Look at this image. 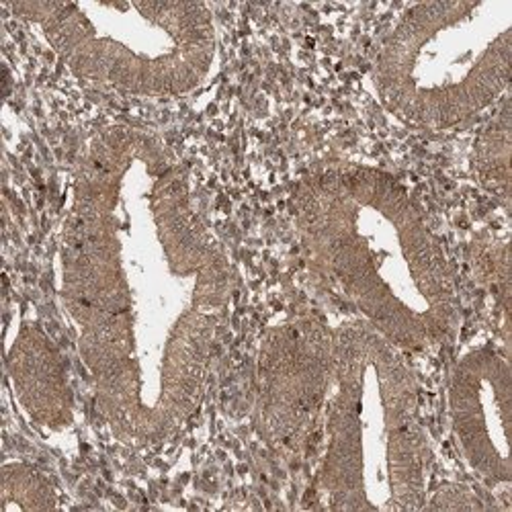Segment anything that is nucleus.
<instances>
[{"label":"nucleus","mask_w":512,"mask_h":512,"mask_svg":"<svg viewBox=\"0 0 512 512\" xmlns=\"http://www.w3.org/2000/svg\"><path fill=\"white\" fill-rule=\"evenodd\" d=\"M37 25L82 80L142 97L193 91L216 56V29L201 3H9Z\"/></svg>","instance_id":"obj_5"},{"label":"nucleus","mask_w":512,"mask_h":512,"mask_svg":"<svg viewBox=\"0 0 512 512\" xmlns=\"http://www.w3.org/2000/svg\"><path fill=\"white\" fill-rule=\"evenodd\" d=\"M328 445L316 482L322 508H422L429 447L402 351L365 320L332 338Z\"/></svg>","instance_id":"obj_3"},{"label":"nucleus","mask_w":512,"mask_h":512,"mask_svg":"<svg viewBox=\"0 0 512 512\" xmlns=\"http://www.w3.org/2000/svg\"><path fill=\"white\" fill-rule=\"evenodd\" d=\"M62 261L99 412L127 443L175 435L201 396L230 269L152 136L117 125L91 142Z\"/></svg>","instance_id":"obj_1"},{"label":"nucleus","mask_w":512,"mask_h":512,"mask_svg":"<svg viewBox=\"0 0 512 512\" xmlns=\"http://www.w3.org/2000/svg\"><path fill=\"white\" fill-rule=\"evenodd\" d=\"M0 512L29 510V508H52L54 494L50 484L37 476L27 465H5L3 467V490H0Z\"/></svg>","instance_id":"obj_8"},{"label":"nucleus","mask_w":512,"mask_h":512,"mask_svg":"<svg viewBox=\"0 0 512 512\" xmlns=\"http://www.w3.org/2000/svg\"><path fill=\"white\" fill-rule=\"evenodd\" d=\"M316 271L402 353L451 338L457 297L445 252L420 207L388 173L334 166L295 195Z\"/></svg>","instance_id":"obj_2"},{"label":"nucleus","mask_w":512,"mask_h":512,"mask_svg":"<svg viewBox=\"0 0 512 512\" xmlns=\"http://www.w3.org/2000/svg\"><path fill=\"white\" fill-rule=\"evenodd\" d=\"M510 41V0L418 3L381 46L379 99L424 130L465 123L508 87Z\"/></svg>","instance_id":"obj_4"},{"label":"nucleus","mask_w":512,"mask_h":512,"mask_svg":"<svg viewBox=\"0 0 512 512\" xmlns=\"http://www.w3.org/2000/svg\"><path fill=\"white\" fill-rule=\"evenodd\" d=\"M508 361L492 349L467 353L449 386L453 433L465 461L486 482L508 484Z\"/></svg>","instance_id":"obj_6"},{"label":"nucleus","mask_w":512,"mask_h":512,"mask_svg":"<svg viewBox=\"0 0 512 512\" xmlns=\"http://www.w3.org/2000/svg\"><path fill=\"white\" fill-rule=\"evenodd\" d=\"M15 392L27 412L44 424L58 426L68 416V392L48 343L33 334L19 336L9 355Z\"/></svg>","instance_id":"obj_7"}]
</instances>
